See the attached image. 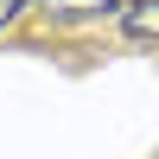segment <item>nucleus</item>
Listing matches in <instances>:
<instances>
[{
	"label": "nucleus",
	"mask_w": 159,
	"mask_h": 159,
	"mask_svg": "<svg viewBox=\"0 0 159 159\" xmlns=\"http://www.w3.org/2000/svg\"><path fill=\"white\" fill-rule=\"evenodd\" d=\"M32 13H45V25H89V19H115L121 0H32Z\"/></svg>",
	"instance_id": "1"
},
{
	"label": "nucleus",
	"mask_w": 159,
	"mask_h": 159,
	"mask_svg": "<svg viewBox=\"0 0 159 159\" xmlns=\"http://www.w3.org/2000/svg\"><path fill=\"white\" fill-rule=\"evenodd\" d=\"M121 32L134 38V45H159V0H121Z\"/></svg>",
	"instance_id": "2"
},
{
	"label": "nucleus",
	"mask_w": 159,
	"mask_h": 159,
	"mask_svg": "<svg viewBox=\"0 0 159 159\" xmlns=\"http://www.w3.org/2000/svg\"><path fill=\"white\" fill-rule=\"evenodd\" d=\"M25 7H32V0H0V25H13V19H19Z\"/></svg>",
	"instance_id": "3"
}]
</instances>
